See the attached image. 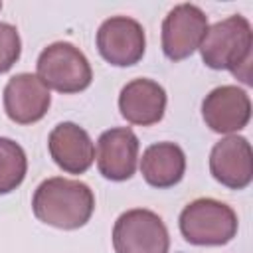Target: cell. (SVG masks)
Wrapping results in <instances>:
<instances>
[{"instance_id":"1","label":"cell","mask_w":253,"mask_h":253,"mask_svg":"<svg viewBox=\"0 0 253 253\" xmlns=\"http://www.w3.org/2000/svg\"><path fill=\"white\" fill-rule=\"evenodd\" d=\"M32 211L45 225L65 231L79 229L95 211V194L81 180L53 176L34 190Z\"/></svg>"},{"instance_id":"2","label":"cell","mask_w":253,"mask_h":253,"mask_svg":"<svg viewBox=\"0 0 253 253\" xmlns=\"http://www.w3.org/2000/svg\"><path fill=\"white\" fill-rule=\"evenodd\" d=\"M202 61L215 71H231L243 83L251 85V55L253 30L251 22L233 14L208 28L200 45Z\"/></svg>"},{"instance_id":"3","label":"cell","mask_w":253,"mask_h":253,"mask_svg":"<svg viewBox=\"0 0 253 253\" xmlns=\"http://www.w3.org/2000/svg\"><path fill=\"white\" fill-rule=\"evenodd\" d=\"M182 237L200 247H219L237 235V213L215 198H198L186 204L178 217Z\"/></svg>"},{"instance_id":"4","label":"cell","mask_w":253,"mask_h":253,"mask_svg":"<svg viewBox=\"0 0 253 253\" xmlns=\"http://www.w3.org/2000/svg\"><path fill=\"white\" fill-rule=\"evenodd\" d=\"M38 77L47 89L63 95L85 91L93 81V69L85 53L69 42H53L42 49L38 63Z\"/></svg>"},{"instance_id":"5","label":"cell","mask_w":253,"mask_h":253,"mask_svg":"<svg viewBox=\"0 0 253 253\" xmlns=\"http://www.w3.org/2000/svg\"><path fill=\"white\" fill-rule=\"evenodd\" d=\"M113 249L115 253H168L170 233L156 211L132 208L113 225Z\"/></svg>"},{"instance_id":"6","label":"cell","mask_w":253,"mask_h":253,"mask_svg":"<svg viewBox=\"0 0 253 253\" xmlns=\"http://www.w3.org/2000/svg\"><path fill=\"white\" fill-rule=\"evenodd\" d=\"M97 49L115 67L136 65L146 49L144 28L130 16H111L97 30Z\"/></svg>"},{"instance_id":"7","label":"cell","mask_w":253,"mask_h":253,"mask_svg":"<svg viewBox=\"0 0 253 253\" xmlns=\"http://www.w3.org/2000/svg\"><path fill=\"white\" fill-rule=\"evenodd\" d=\"M208 16L196 4H178L162 20V51L170 61H182L200 49L208 32Z\"/></svg>"},{"instance_id":"8","label":"cell","mask_w":253,"mask_h":253,"mask_svg":"<svg viewBox=\"0 0 253 253\" xmlns=\"http://www.w3.org/2000/svg\"><path fill=\"white\" fill-rule=\"evenodd\" d=\"M202 119L206 126L217 134H233L243 130L251 119V99L237 85H219L202 101Z\"/></svg>"},{"instance_id":"9","label":"cell","mask_w":253,"mask_h":253,"mask_svg":"<svg viewBox=\"0 0 253 253\" xmlns=\"http://www.w3.org/2000/svg\"><path fill=\"white\" fill-rule=\"evenodd\" d=\"M138 136L128 126H115L97 138V168L111 182L130 180L138 162Z\"/></svg>"},{"instance_id":"10","label":"cell","mask_w":253,"mask_h":253,"mask_svg":"<svg viewBox=\"0 0 253 253\" xmlns=\"http://www.w3.org/2000/svg\"><path fill=\"white\" fill-rule=\"evenodd\" d=\"M2 103L8 119L16 125H34L45 117L51 105L49 89L34 73H16L8 79Z\"/></svg>"},{"instance_id":"11","label":"cell","mask_w":253,"mask_h":253,"mask_svg":"<svg viewBox=\"0 0 253 253\" xmlns=\"http://www.w3.org/2000/svg\"><path fill=\"white\" fill-rule=\"evenodd\" d=\"M210 172L229 190H245L253 180V152L245 136L227 134L210 152Z\"/></svg>"},{"instance_id":"12","label":"cell","mask_w":253,"mask_h":253,"mask_svg":"<svg viewBox=\"0 0 253 253\" xmlns=\"http://www.w3.org/2000/svg\"><path fill=\"white\" fill-rule=\"evenodd\" d=\"M47 150L51 160L65 174H85L95 160V144L89 132L71 121L59 123L51 128Z\"/></svg>"},{"instance_id":"13","label":"cell","mask_w":253,"mask_h":253,"mask_svg":"<svg viewBox=\"0 0 253 253\" xmlns=\"http://www.w3.org/2000/svg\"><path fill=\"white\" fill-rule=\"evenodd\" d=\"M166 91L164 87L148 77L128 81L119 93V111L130 125L150 126L164 119L166 113Z\"/></svg>"},{"instance_id":"14","label":"cell","mask_w":253,"mask_h":253,"mask_svg":"<svg viewBox=\"0 0 253 253\" xmlns=\"http://www.w3.org/2000/svg\"><path fill=\"white\" fill-rule=\"evenodd\" d=\"M140 174L152 188L166 190L182 182L186 174V154L170 140L150 144L140 158Z\"/></svg>"},{"instance_id":"15","label":"cell","mask_w":253,"mask_h":253,"mask_svg":"<svg viewBox=\"0 0 253 253\" xmlns=\"http://www.w3.org/2000/svg\"><path fill=\"white\" fill-rule=\"evenodd\" d=\"M28 172V156L24 148L8 138L0 136V196L14 192L22 186Z\"/></svg>"},{"instance_id":"16","label":"cell","mask_w":253,"mask_h":253,"mask_svg":"<svg viewBox=\"0 0 253 253\" xmlns=\"http://www.w3.org/2000/svg\"><path fill=\"white\" fill-rule=\"evenodd\" d=\"M22 55V40L16 26L0 22V75L10 71Z\"/></svg>"},{"instance_id":"17","label":"cell","mask_w":253,"mask_h":253,"mask_svg":"<svg viewBox=\"0 0 253 253\" xmlns=\"http://www.w3.org/2000/svg\"><path fill=\"white\" fill-rule=\"evenodd\" d=\"M0 10H2V2H0Z\"/></svg>"}]
</instances>
